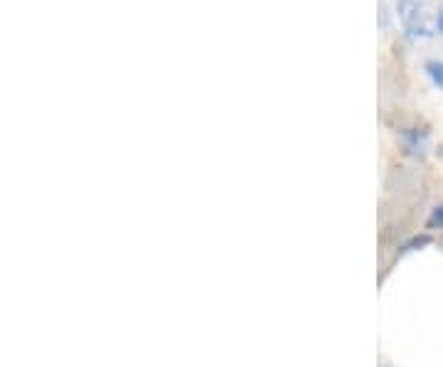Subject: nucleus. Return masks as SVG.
I'll use <instances>...</instances> for the list:
<instances>
[{
	"mask_svg": "<svg viewBox=\"0 0 443 367\" xmlns=\"http://www.w3.org/2000/svg\"><path fill=\"white\" fill-rule=\"evenodd\" d=\"M396 13L407 25V30L419 27V17H421V0H396Z\"/></svg>",
	"mask_w": 443,
	"mask_h": 367,
	"instance_id": "1",
	"label": "nucleus"
},
{
	"mask_svg": "<svg viewBox=\"0 0 443 367\" xmlns=\"http://www.w3.org/2000/svg\"><path fill=\"white\" fill-rule=\"evenodd\" d=\"M426 74H428V79H431L433 84L438 87V89H443V62H438V59L428 62L426 64Z\"/></svg>",
	"mask_w": 443,
	"mask_h": 367,
	"instance_id": "2",
	"label": "nucleus"
},
{
	"mask_svg": "<svg viewBox=\"0 0 443 367\" xmlns=\"http://www.w3.org/2000/svg\"><path fill=\"white\" fill-rule=\"evenodd\" d=\"M433 225H443V207H436V212H433Z\"/></svg>",
	"mask_w": 443,
	"mask_h": 367,
	"instance_id": "3",
	"label": "nucleus"
},
{
	"mask_svg": "<svg viewBox=\"0 0 443 367\" xmlns=\"http://www.w3.org/2000/svg\"><path fill=\"white\" fill-rule=\"evenodd\" d=\"M436 30H438V32H441V35H443V8H441V10L436 13Z\"/></svg>",
	"mask_w": 443,
	"mask_h": 367,
	"instance_id": "4",
	"label": "nucleus"
}]
</instances>
